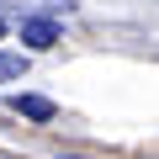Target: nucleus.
<instances>
[{
	"label": "nucleus",
	"instance_id": "obj_5",
	"mask_svg": "<svg viewBox=\"0 0 159 159\" xmlns=\"http://www.w3.org/2000/svg\"><path fill=\"white\" fill-rule=\"evenodd\" d=\"M64 159H80V154H64Z\"/></svg>",
	"mask_w": 159,
	"mask_h": 159
},
{
	"label": "nucleus",
	"instance_id": "obj_2",
	"mask_svg": "<svg viewBox=\"0 0 159 159\" xmlns=\"http://www.w3.org/2000/svg\"><path fill=\"white\" fill-rule=\"evenodd\" d=\"M11 111H21V117H32V122H53V111H58V106H53L48 96H16V101H11Z\"/></svg>",
	"mask_w": 159,
	"mask_h": 159
},
{
	"label": "nucleus",
	"instance_id": "obj_1",
	"mask_svg": "<svg viewBox=\"0 0 159 159\" xmlns=\"http://www.w3.org/2000/svg\"><path fill=\"white\" fill-rule=\"evenodd\" d=\"M21 43H32V48H53V43H58V21H48V16H27V21H21Z\"/></svg>",
	"mask_w": 159,
	"mask_h": 159
},
{
	"label": "nucleus",
	"instance_id": "obj_3",
	"mask_svg": "<svg viewBox=\"0 0 159 159\" xmlns=\"http://www.w3.org/2000/svg\"><path fill=\"white\" fill-rule=\"evenodd\" d=\"M21 74H27L21 53H0V85H11V80H21Z\"/></svg>",
	"mask_w": 159,
	"mask_h": 159
},
{
	"label": "nucleus",
	"instance_id": "obj_4",
	"mask_svg": "<svg viewBox=\"0 0 159 159\" xmlns=\"http://www.w3.org/2000/svg\"><path fill=\"white\" fill-rule=\"evenodd\" d=\"M0 37H6V16H0Z\"/></svg>",
	"mask_w": 159,
	"mask_h": 159
}]
</instances>
